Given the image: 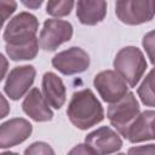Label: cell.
<instances>
[{"mask_svg":"<svg viewBox=\"0 0 155 155\" xmlns=\"http://www.w3.org/2000/svg\"><path fill=\"white\" fill-rule=\"evenodd\" d=\"M38 18L29 12H19L6 24L2 34L5 50L12 61H30L39 52Z\"/></svg>","mask_w":155,"mask_h":155,"instance_id":"cell-1","label":"cell"},{"mask_svg":"<svg viewBox=\"0 0 155 155\" xmlns=\"http://www.w3.org/2000/svg\"><path fill=\"white\" fill-rule=\"evenodd\" d=\"M67 115L75 127L87 130L103 121L104 110L94 93L90 88H84L73 93L67 108Z\"/></svg>","mask_w":155,"mask_h":155,"instance_id":"cell-2","label":"cell"},{"mask_svg":"<svg viewBox=\"0 0 155 155\" xmlns=\"http://www.w3.org/2000/svg\"><path fill=\"white\" fill-rule=\"evenodd\" d=\"M115 71L119 73L130 87H134L147 70V61L143 52L136 46L121 48L113 62Z\"/></svg>","mask_w":155,"mask_h":155,"instance_id":"cell-3","label":"cell"},{"mask_svg":"<svg viewBox=\"0 0 155 155\" xmlns=\"http://www.w3.org/2000/svg\"><path fill=\"white\" fill-rule=\"evenodd\" d=\"M139 114V104L132 92H128L119 102L109 104L107 111L111 126H114L124 138H127V132Z\"/></svg>","mask_w":155,"mask_h":155,"instance_id":"cell-4","label":"cell"},{"mask_svg":"<svg viewBox=\"0 0 155 155\" xmlns=\"http://www.w3.org/2000/svg\"><path fill=\"white\" fill-rule=\"evenodd\" d=\"M115 15L125 24L138 25L155 16L154 0H120L115 4Z\"/></svg>","mask_w":155,"mask_h":155,"instance_id":"cell-5","label":"cell"},{"mask_svg":"<svg viewBox=\"0 0 155 155\" xmlns=\"http://www.w3.org/2000/svg\"><path fill=\"white\" fill-rule=\"evenodd\" d=\"M93 85L107 103H116L128 93L127 82L115 70H103L93 79Z\"/></svg>","mask_w":155,"mask_h":155,"instance_id":"cell-6","label":"cell"},{"mask_svg":"<svg viewBox=\"0 0 155 155\" xmlns=\"http://www.w3.org/2000/svg\"><path fill=\"white\" fill-rule=\"evenodd\" d=\"M73 36V25L63 19H46L40 31L39 45L45 51H54Z\"/></svg>","mask_w":155,"mask_h":155,"instance_id":"cell-7","label":"cell"},{"mask_svg":"<svg viewBox=\"0 0 155 155\" xmlns=\"http://www.w3.org/2000/svg\"><path fill=\"white\" fill-rule=\"evenodd\" d=\"M52 65L64 75L80 74L90 67V56L81 47L73 46L54 54Z\"/></svg>","mask_w":155,"mask_h":155,"instance_id":"cell-8","label":"cell"},{"mask_svg":"<svg viewBox=\"0 0 155 155\" xmlns=\"http://www.w3.org/2000/svg\"><path fill=\"white\" fill-rule=\"evenodd\" d=\"M36 70L33 65H21L15 67L10 70L5 85L4 91L12 101H18L22 98L30 88L35 80Z\"/></svg>","mask_w":155,"mask_h":155,"instance_id":"cell-9","label":"cell"},{"mask_svg":"<svg viewBox=\"0 0 155 155\" xmlns=\"http://www.w3.org/2000/svg\"><path fill=\"white\" fill-rule=\"evenodd\" d=\"M85 143L98 155H110L122 148V139L109 126H102L85 137Z\"/></svg>","mask_w":155,"mask_h":155,"instance_id":"cell-10","label":"cell"},{"mask_svg":"<svg viewBox=\"0 0 155 155\" xmlns=\"http://www.w3.org/2000/svg\"><path fill=\"white\" fill-rule=\"evenodd\" d=\"M31 124L23 117H13L0 126V148L6 149L23 143L31 134Z\"/></svg>","mask_w":155,"mask_h":155,"instance_id":"cell-11","label":"cell"},{"mask_svg":"<svg viewBox=\"0 0 155 155\" xmlns=\"http://www.w3.org/2000/svg\"><path fill=\"white\" fill-rule=\"evenodd\" d=\"M23 111L36 122L50 121L53 117V113L50 109L44 94L38 87L31 88L23 99L22 103Z\"/></svg>","mask_w":155,"mask_h":155,"instance_id":"cell-12","label":"cell"},{"mask_svg":"<svg viewBox=\"0 0 155 155\" xmlns=\"http://www.w3.org/2000/svg\"><path fill=\"white\" fill-rule=\"evenodd\" d=\"M126 139L131 143L155 139V110H145L140 113L131 125Z\"/></svg>","mask_w":155,"mask_h":155,"instance_id":"cell-13","label":"cell"},{"mask_svg":"<svg viewBox=\"0 0 155 155\" xmlns=\"http://www.w3.org/2000/svg\"><path fill=\"white\" fill-rule=\"evenodd\" d=\"M42 94L50 107L61 109L67 99V90L62 79L52 73L47 71L42 76Z\"/></svg>","mask_w":155,"mask_h":155,"instance_id":"cell-14","label":"cell"},{"mask_svg":"<svg viewBox=\"0 0 155 155\" xmlns=\"http://www.w3.org/2000/svg\"><path fill=\"white\" fill-rule=\"evenodd\" d=\"M107 15V2L103 0H80L76 2V17L85 25H96Z\"/></svg>","mask_w":155,"mask_h":155,"instance_id":"cell-15","label":"cell"},{"mask_svg":"<svg viewBox=\"0 0 155 155\" xmlns=\"http://www.w3.org/2000/svg\"><path fill=\"white\" fill-rule=\"evenodd\" d=\"M140 102L147 107H155V67L148 73L137 88Z\"/></svg>","mask_w":155,"mask_h":155,"instance_id":"cell-16","label":"cell"},{"mask_svg":"<svg viewBox=\"0 0 155 155\" xmlns=\"http://www.w3.org/2000/svg\"><path fill=\"white\" fill-rule=\"evenodd\" d=\"M74 5H75V2L71 1V0L48 1L47 5H46V12L48 15H51V16H54V17L68 16L71 12Z\"/></svg>","mask_w":155,"mask_h":155,"instance_id":"cell-17","label":"cell"},{"mask_svg":"<svg viewBox=\"0 0 155 155\" xmlns=\"http://www.w3.org/2000/svg\"><path fill=\"white\" fill-rule=\"evenodd\" d=\"M23 155H54V150L48 143L34 142L24 150Z\"/></svg>","mask_w":155,"mask_h":155,"instance_id":"cell-18","label":"cell"},{"mask_svg":"<svg viewBox=\"0 0 155 155\" xmlns=\"http://www.w3.org/2000/svg\"><path fill=\"white\" fill-rule=\"evenodd\" d=\"M142 45L150 59V63L155 65V30H151L143 36Z\"/></svg>","mask_w":155,"mask_h":155,"instance_id":"cell-19","label":"cell"},{"mask_svg":"<svg viewBox=\"0 0 155 155\" xmlns=\"http://www.w3.org/2000/svg\"><path fill=\"white\" fill-rule=\"evenodd\" d=\"M127 155H155V144L131 147L127 151Z\"/></svg>","mask_w":155,"mask_h":155,"instance_id":"cell-20","label":"cell"},{"mask_svg":"<svg viewBox=\"0 0 155 155\" xmlns=\"http://www.w3.org/2000/svg\"><path fill=\"white\" fill-rule=\"evenodd\" d=\"M68 155H98V154L90 145L85 143V144H78L74 148H71Z\"/></svg>","mask_w":155,"mask_h":155,"instance_id":"cell-21","label":"cell"},{"mask_svg":"<svg viewBox=\"0 0 155 155\" xmlns=\"http://www.w3.org/2000/svg\"><path fill=\"white\" fill-rule=\"evenodd\" d=\"M17 4L15 1H1V11H2V23L7 19L8 15L13 13Z\"/></svg>","mask_w":155,"mask_h":155,"instance_id":"cell-22","label":"cell"},{"mask_svg":"<svg viewBox=\"0 0 155 155\" xmlns=\"http://www.w3.org/2000/svg\"><path fill=\"white\" fill-rule=\"evenodd\" d=\"M23 4H24L25 6H29V7L35 8V7H39V6L42 4V1H33V2H27V1H23Z\"/></svg>","mask_w":155,"mask_h":155,"instance_id":"cell-23","label":"cell"},{"mask_svg":"<svg viewBox=\"0 0 155 155\" xmlns=\"http://www.w3.org/2000/svg\"><path fill=\"white\" fill-rule=\"evenodd\" d=\"M1 155H18V154L13 153V151H4V153H1Z\"/></svg>","mask_w":155,"mask_h":155,"instance_id":"cell-24","label":"cell"},{"mask_svg":"<svg viewBox=\"0 0 155 155\" xmlns=\"http://www.w3.org/2000/svg\"><path fill=\"white\" fill-rule=\"evenodd\" d=\"M116 155H126V154H124V153H119V154H116Z\"/></svg>","mask_w":155,"mask_h":155,"instance_id":"cell-25","label":"cell"}]
</instances>
